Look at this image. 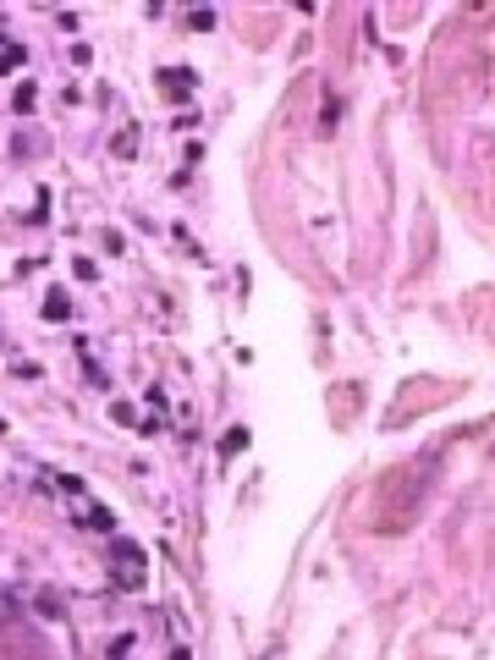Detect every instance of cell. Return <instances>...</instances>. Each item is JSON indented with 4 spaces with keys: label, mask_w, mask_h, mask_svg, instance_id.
Returning <instances> with one entry per match:
<instances>
[{
    "label": "cell",
    "mask_w": 495,
    "mask_h": 660,
    "mask_svg": "<svg viewBox=\"0 0 495 660\" xmlns=\"http://www.w3.org/2000/svg\"><path fill=\"white\" fill-rule=\"evenodd\" d=\"M110 561H116V583L122 589H144V550L132 539H110Z\"/></svg>",
    "instance_id": "1"
},
{
    "label": "cell",
    "mask_w": 495,
    "mask_h": 660,
    "mask_svg": "<svg viewBox=\"0 0 495 660\" xmlns=\"http://www.w3.org/2000/svg\"><path fill=\"white\" fill-rule=\"evenodd\" d=\"M160 88L171 94V100H187V94L198 88V78H193V66H165V72H160Z\"/></svg>",
    "instance_id": "2"
},
{
    "label": "cell",
    "mask_w": 495,
    "mask_h": 660,
    "mask_svg": "<svg viewBox=\"0 0 495 660\" xmlns=\"http://www.w3.org/2000/svg\"><path fill=\"white\" fill-rule=\"evenodd\" d=\"M72 517H78L82 528H105V534L116 528V517H110V512H100V501H82V506H78V512H72Z\"/></svg>",
    "instance_id": "3"
},
{
    "label": "cell",
    "mask_w": 495,
    "mask_h": 660,
    "mask_svg": "<svg viewBox=\"0 0 495 660\" xmlns=\"http://www.w3.org/2000/svg\"><path fill=\"white\" fill-rule=\"evenodd\" d=\"M187 22H193L198 33H209V28H215V11H209V6H198V11H193V17H187Z\"/></svg>",
    "instance_id": "9"
},
{
    "label": "cell",
    "mask_w": 495,
    "mask_h": 660,
    "mask_svg": "<svg viewBox=\"0 0 495 660\" xmlns=\"http://www.w3.org/2000/svg\"><path fill=\"white\" fill-rule=\"evenodd\" d=\"M243 446H247V430H226V435H220V457H237Z\"/></svg>",
    "instance_id": "6"
},
{
    "label": "cell",
    "mask_w": 495,
    "mask_h": 660,
    "mask_svg": "<svg viewBox=\"0 0 495 660\" xmlns=\"http://www.w3.org/2000/svg\"><path fill=\"white\" fill-rule=\"evenodd\" d=\"M33 100H39V88H33V82H17V94H11V110H17V116H28V110H33Z\"/></svg>",
    "instance_id": "5"
},
{
    "label": "cell",
    "mask_w": 495,
    "mask_h": 660,
    "mask_svg": "<svg viewBox=\"0 0 495 660\" xmlns=\"http://www.w3.org/2000/svg\"><path fill=\"white\" fill-rule=\"evenodd\" d=\"M72 314V297L66 292H44V319H66Z\"/></svg>",
    "instance_id": "4"
},
{
    "label": "cell",
    "mask_w": 495,
    "mask_h": 660,
    "mask_svg": "<svg viewBox=\"0 0 495 660\" xmlns=\"http://www.w3.org/2000/svg\"><path fill=\"white\" fill-rule=\"evenodd\" d=\"M72 275H78V281H94V275H100V265H94V259H78V265H72Z\"/></svg>",
    "instance_id": "10"
},
{
    "label": "cell",
    "mask_w": 495,
    "mask_h": 660,
    "mask_svg": "<svg viewBox=\"0 0 495 660\" xmlns=\"http://www.w3.org/2000/svg\"><path fill=\"white\" fill-rule=\"evenodd\" d=\"M0 430H6V424H0Z\"/></svg>",
    "instance_id": "12"
},
{
    "label": "cell",
    "mask_w": 495,
    "mask_h": 660,
    "mask_svg": "<svg viewBox=\"0 0 495 660\" xmlns=\"http://www.w3.org/2000/svg\"><path fill=\"white\" fill-rule=\"evenodd\" d=\"M28 55H22V44H0V72H11V66H22Z\"/></svg>",
    "instance_id": "7"
},
{
    "label": "cell",
    "mask_w": 495,
    "mask_h": 660,
    "mask_svg": "<svg viewBox=\"0 0 495 660\" xmlns=\"http://www.w3.org/2000/svg\"><path fill=\"white\" fill-rule=\"evenodd\" d=\"M33 149H39V138H11V154L17 160H33Z\"/></svg>",
    "instance_id": "8"
},
{
    "label": "cell",
    "mask_w": 495,
    "mask_h": 660,
    "mask_svg": "<svg viewBox=\"0 0 495 660\" xmlns=\"http://www.w3.org/2000/svg\"><path fill=\"white\" fill-rule=\"evenodd\" d=\"M132 144H138V132H132V127H127L122 138H116V154H122V160H127V154H132Z\"/></svg>",
    "instance_id": "11"
}]
</instances>
